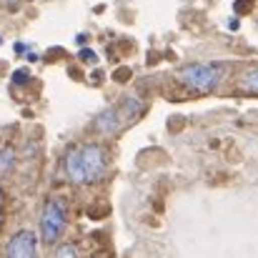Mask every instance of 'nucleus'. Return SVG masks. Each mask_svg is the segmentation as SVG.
Listing matches in <instances>:
<instances>
[{"mask_svg": "<svg viewBox=\"0 0 258 258\" xmlns=\"http://www.w3.org/2000/svg\"><path fill=\"white\" fill-rule=\"evenodd\" d=\"M13 161H15L13 148H3V151H0V173L10 171V168H13Z\"/></svg>", "mask_w": 258, "mask_h": 258, "instance_id": "nucleus-7", "label": "nucleus"}, {"mask_svg": "<svg viewBox=\"0 0 258 258\" xmlns=\"http://www.w3.org/2000/svg\"><path fill=\"white\" fill-rule=\"evenodd\" d=\"M243 81H246V90H248V93H253V90H256V71L251 68V71L243 76Z\"/></svg>", "mask_w": 258, "mask_h": 258, "instance_id": "nucleus-9", "label": "nucleus"}, {"mask_svg": "<svg viewBox=\"0 0 258 258\" xmlns=\"http://www.w3.org/2000/svg\"><path fill=\"white\" fill-rule=\"evenodd\" d=\"M5 3H8V5H10V8H15V5H20V3H23V0H5Z\"/></svg>", "mask_w": 258, "mask_h": 258, "instance_id": "nucleus-10", "label": "nucleus"}, {"mask_svg": "<svg viewBox=\"0 0 258 258\" xmlns=\"http://www.w3.org/2000/svg\"><path fill=\"white\" fill-rule=\"evenodd\" d=\"M81 158H83V173H86V183H95L105 175V166H108V158H105V151L98 146V143H88L81 146Z\"/></svg>", "mask_w": 258, "mask_h": 258, "instance_id": "nucleus-3", "label": "nucleus"}, {"mask_svg": "<svg viewBox=\"0 0 258 258\" xmlns=\"http://www.w3.org/2000/svg\"><path fill=\"white\" fill-rule=\"evenodd\" d=\"M66 223H68L66 201L60 196H50L43 206V213H40V241L48 246L58 243V238L66 231Z\"/></svg>", "mask_w": 258, "mask_h": 258, "instance_id": "nucleus-1", "label": "nucleus"}, {"mask_svg": "<svg viewBox=\"0 0 258 258\" xmlns=\"http://www.w3.org/2000/svg\"><path fill=\"white\" fill-rule=\"evenodd\" d=\"M120 123H123V113L118 110V105H113V108H105L103 113H98V115H95L93 128H95V131H100V133H115Z\"/></svg>", "mask_w": 258, "mask_h": 258, "instance_id": "nucleus-6", "label": "nucleus"}, {"mask_svg": "<svg viewBox=\"0 0 258 258\" xmlns=\"http://www.w3.org/2000/svg\"><path fill=\"white\" fill-rule=\"evenodd\" d=\"M53 258H78V251H76V246L63 243V246H58V248H55Z\"/></svg>", "mask_w": 258, "mask_h": 258, "instance_id": "nucleus-8", "label": "nucleus"}, {"mask_svg": "<svg viewBox=\"0 0 258 258\" xmlns=\"http://www.w3.org/2000/svg\"><path fill=\"white\" fill-rule=\"evenodd\" d=\"M63 168H66V175H68L71 183H76V185H83V183H86L83 158H81V148H78V146L68 148V153H66V158H63Z\"/></svg>", "mask_w": 258, "mask_h": 258, "instance_id": "nucleus-5", "label": "nucleus"}, {"mask_svg": "<svg viewBox=\"0 0 258 258\" xmlns=\"http://www.w3.org/2000/svg\"><path fill=\"white\" fill-rule=\"evenodd\" d=\"M226 76V66L223 63H196V66H185L178 71V81L185 83L188 88L196 90H211L216 88Z\"/></svg>", "mask_w": 258, "mask_h": 258, "instance_id": "nucleus-2", "label": "nucleus"}, {"mask_svg": "<svg viewBox=\"0 0 258 258\" xmlns=\"http://www.w3.org/2000/svg\"><path fill=\"white\" fill-rule=\"evenodd\" d=\"M35 253H38V238L28 228L13 233L5 246V258H35Z\"/></svg>", "mask_w": 258, "mask_h": 258, "instance_id": "nucleus-4", "label": "nucleus"}]
</instances>
